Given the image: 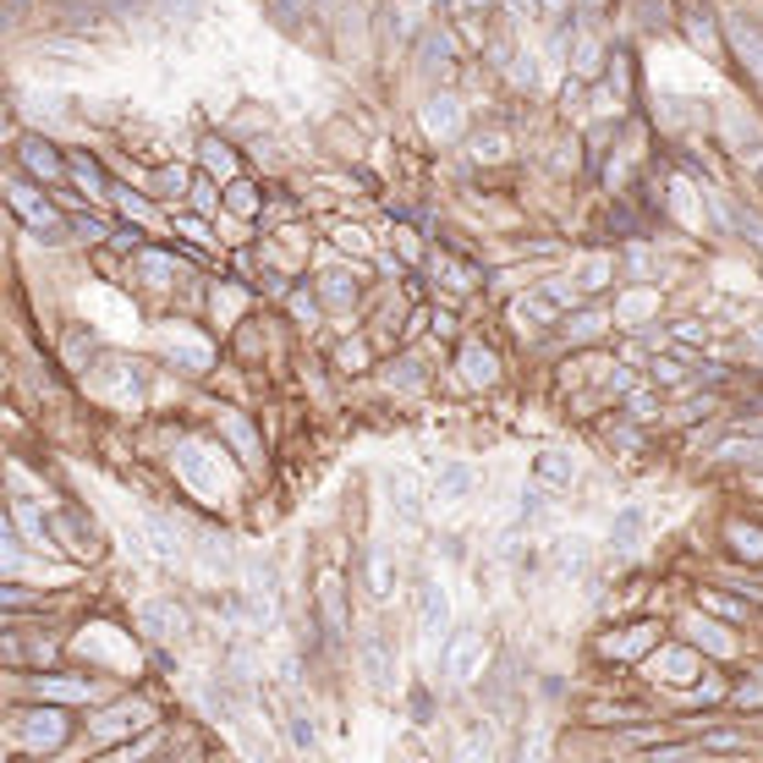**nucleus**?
<instances>
[{
  "label": "nucleus",
  "instance_id": "1",
  "mask_svg": "<svg viewBox=\"0 0 763 763\" xmlns=\"http://www.w3.org/2000/svg\"><path fill=\"white\" fill-rule=\"evenodd\" d=\"M220 456H225V451H215V445H204V440L182 445V456H177L182 483H187L204 505H220V494H231V483H236V473H225Z\"/></svg>",
  "mask_w": 763,
  "mask_h": 763
},
{
  "label": "nucleus",
  "instance_id": "2",
  "mask_svg": "<svg viewBox=\"0 0 763 763\" xmlns=\"http://www.w3.org/2000/svg\"><path fill=\"white\" fill-rule=\"evenodd\" d=\"M7 736H12L23 752H61L66 736H72V720H66V709H55V703L39 698V709H17V714H12Z\"/></svg>",
  "mask_w": 763,
  "mask_h": 763
},
{
  "label": "nucleus",
  "instance_id": "3",
  "mask_svg": "<svg viewBox=\"0 0 763 763\" xmlns=\"http://www.w3.org/2000/svg\"><path fill=\"white\" fill-rule=\"evenodd\" d=\"M358 664H363V675H368V687L374 693H390L396 687V664H401V648H396V637H390V626H368V632H358Z\"/></svg>",
  "mask_w": 763,
  "mask_h": 763
},
{
  "label": "nucleus",
  "instance_id": "4",
  "mask_svg": "<svg viewBox=\"0 0 763 763\" xmlns=\"http://www.w3.org/2000/svg\"><path fill=\"white\" fill-rule=\"evenodd\" d=\"M417 127H423V138H429V143H451V138H462L467 111H462V100L451 89H429V100L417 105Z\"/></svg>",
  "mask_w": 763,
  "mask_h": 763
},
{
  "label": "nucleus",
  "instance_id": "5",
  "mask_svg": "<svg viewBox=\"0 0 763 763\" xmlns=\"http://www.w3.org/2000/svg\"><path fill=\"white\" fill-rule=\"evenodd\" d=\"M483 626H456L451 637H445V648H440V664H445V675H456V682L467 687V682H478L483 675Z\"/></svg>",
  "mask_w": 763,
  "mask_h": 763
},
{
  "label": "nucleus",
  "instance_id": "6",
  "mask_svg": "<svg viewBox=\"0 0 763 763\" xmlns=\"http://www.w3.org/2000/svg\"><path fill=\"white\" fill-rule=\"evenodd\" d=\"M417 637L429 648H445V637H451V593L435 577L417 582Z\"/></svg>",
  "mask_w": 763,
  "mask_h": 763
},
{
  "label": "nucleus",
  "instance_id": "7",
  "mask_svg": "<svg viewBox=\"0 0 763 763\" xmlns=\"http://www.w3.org/2000/svg\"><path fill=\"white\" fill-rule=\"evenodd\" d=\"M17 171H28V177L44 187V182H66V177H72V159H66L44 132H34V138L17 143Z\"/></svg>",
  "mask_w": 763,
  "mask_h": 763
},
{
  "label": "nucleus",
  "instance_id": "8",
  "mask_svg": "<svg viewBox=\"0 0 763 763\" xmlns=\"http://www.w3.org/2000/svg\"><path fill=\"white\" fill-rule=\"evenodd\" d=\"M648 670L659 675V682H670V687H693L698 675H709V664H703L698 643H670L664 654H654V659H648Z\"/></svg>",
  "mask_w": 763,
  "mask_h": 763
},
{
  "label": "nucleus",
  "instance_id": "9",
  "mask_svg": "<svg viewBox=\"0 0 763 763\" xmlns=\"http://www.w3.org/2000/svg\"><path fill=\"white\" fill-rule=\"evenodd\" d=\"M50 528H55V539H61L66 555H77V560H100V528L82 517L77 505H61Z\"/></svg>",
  "mask_w": 763,
  "mask_h": 763
},
{
  "label": "nucleus",
  "instance_id": "10",
  "mask_svg": "<svg viewBox=\"0 0 763 763\" xmlns=\"http://www.w3.org/2000/svg\"><path fill=\"white\" fill-rule=\"evenodd\" d=\"M132 621H138V632H143V637H154V643L182 637V632H187V610H182L177 599H143V605L132 610Z\"/></svg>",
  "mask_w": 763,
  "mask_h": 763
},
{
  "label": "nucleus",
  "instance_id": "11",
  "mask_svg": "<svg viewBox=\"0 0 763 763\" xmlns=\"http://www.w3.org/2000/svg\"><path fill=\"white\" fill-rule=\"evenodd\" d=\"M148 725H154V709L143 698H127V703L105 709L89 730H94V741H116V736H132V730H148Z\"/></svg>",
  "mask_w": 763,
  "mask_h": 763
},
{
  "label": "nucleus",
  "instance_id": "12",
  "mask_svg": "<svg viewBox=\"0 0 763 763\" xmlns=\"http://www.w3.org/2000/svg\"><path fill=\"white\" fill-rule=\"evenodd\" d=\"M313 605H319V616H324V626H329V637H335V643H341V637H352L347 593H341V577H335V571H324V577H319V587H313Z\"/></svg>",
  "mask_w": 763,
  "mask_h": 763
},
{
  "label": "nucleus",
  "instance_id": "13",
  "mask_svg": "<svg viewBox=\"0 0 763 763\" xmlns=\"http://www.w3.org/2000/svg\"><path fill=\"white\" fill-rule=\"evenodd\" d=\"M363 571H368V593H374L379 605L401 587V560H396L390 544H368V549H363Z\"/></svg>",
  "mask_w": 763,
  "mask_h": 763
},
{
  "label": "nucleus",
  "instance_id": "14",
  "mask_svg": "<svg viewBox=\"0 0 763 763\" xmlns=\"http://www.w3.org/2000/svg\"><path fill=\"white\" fill-rule=\"evenodd\" d=\"M478 489V467L473 462H440L435 467V500L440 505H462Z\"/></svg>",
  "mask_w": 763,
  "mask_h": 763
},
{
  "label": "nucleus",
  "instance_id": "15",
  "mask_svg": "<svg viewBox=\"0 0 763 763\" xmlns=\"http://www.w3.org/2000/svg\"><path fill=\"white\" fill-rule=\"evenodd\" d=\"M143 539H148V549H154V560H165V566H177V560H187V544H182V533H177V522H171V517H159V512H148V517H143Z\"/></svg>",
  "mask_w": 763,
  "mask_h": 763
},
{
  "label": "nucleus",
  "instance_id": "16",
  "mask_svg": "<svg viewBox=\"0 0 763 763\" xmlns=\"http://www.w3.org/2000/svg\"><path fill=\"white\" fill-rule=\"evenodd\" d=\"M34 698H50V703H94L100 687L89 682V675H44V682L28 687Z\"/></svg>",
  "mask_w": 763,
  "mask_h": 763
},
{
  "label": "nucleus",
  "instance_id": "17",
  "mask_svg": "<svg viewBox=\"0 0 763 763\" xmlns=\"http://www.w3.org/2000/svg\"><path fill=\"white\" fill-rule=\"evenodd\" d=\"M462 379H467L473 390L500 385V358H494L483 341H467V347H462Z\"/></svg>",
  "mask_w": 763,
  "mask_h": 763
},
{
  "label": "nucleus",
  "instance_id": "18",
  "mask_svg": "<svg viewBox=\"0 0 763 763\" xmlns=\"http://www.w3.org/2000/svg\"><path fill=\"white\" fill-rule=\"evenodd\" d=\"M198 165L209 177H220V182H231L236 171H242V159H236V148L225 143V138H215V132H204L198 138Z\"/></svg>",
  "mask_w": 763,
  "mask_h": 763
},
{
  "label": "nucleus",
  "instance_id": "19",
  "mask_svg": "<svg viewBox=\"0 0 763 763\" xmlns=\"http://www.w3.org/2000/svg\"><path fill=\"white\" fill-rule=\"evenodd\" d=\"M220 435L236 445V456L247 462V467H259V456H264V445H259V435H253V423L242 417V412H220Z\"/></svg>",
  "mask_w": 763,
  "mask_h": 763
},
{
  "label": "nucleus",
  "instance_id": "20",
  "mask_svg": "<svg viewBox=\"0 0 763 763\" xmlns=\"http://www.w3.org/2000/svg\"><path fill=\"white\" fill-rule=\"evenodd\" d=\"M193 193V177L182 171V165H159V171L148 177V198H165V204H187Z\"/></svg>",
  "mask_w": 763,
  "mask_h": 763
},
{
  "label": "nucleus",
  "instance_id": "21",
  "mask_svg": "<svg viewBox=\"0 0 763 763\" xmlns=\"http://www.w3.org/2000/svg\"><path fill=\"white\" fill-rule=\"evenodd\" d=\"M220 215H236V220L264 215V198H259V187H253L247 177H231V182H225V209H220Z\"/></svg>",
  "mask_w": 763,
  "mask_h": 763
},
{
  "label": "nucleus",
  "instance_id": "22",
  "mask_svg": "<svg viewBox=\"0 0 763 763\" xmlns=\"http://www.w3.org/2000/svg\"><path fill=\"white\" fill-rule=\"evenodd\" d=\"M616 270H621L616 253H587L582 270H577V281H582V292H605V286L616 281Z\"/></svg>",
  "mask_w": 763,
  "mask_h": 763
},
{
  "label": "nucleus",
  "instance_id": "23",
  "mask_svg": "<svg viewBox=\"0 0 763 763\" xmlns=\"http://www.w3.org/2000/svg\"><path fill=\"white\" fill-rule=\"evenodd\" d=\"M533 473H539V483H549V489H566V483L577 478V462H571L566 451H544V456L533 462Z\"/></svg>",
  "mask_w": 763,
  "mask_h": 763
},
{
  "label": "nucleus",
  "instance_id": "24",
  "mask_svg": "<svg viewBox=\"0 0 763 763\" xmlns=\"http://www.w3.org/2000/svg\"><path fill=\"white\" fill-rule=\"evenodd\" d=\"M94 347H100L94 329H89V324H72V329H66V368L82 374V368H89V358H94Z\"/></svg>",
  "mask_w": 763,
  "mask_h": 763
},
{
  "label": "nucleus",
  "instance_id": "25",
  "mask_svg": "<svg viewBox=\"0 0 763 763\" xmlns=\"http://www.w3.org/2000/svg\"><path fill=\"white\" fill-rule=\"evenodd\" d=\"M643 522H648V517H643V505H626V512L610 522V544H616V549H637V539H643Z\"/></svg>",
  "mask_w": 763,
  "mask_h": 763
},
{
  "label": "nucleus",
  "instance_id": "26",
  "mask_svg": "<svg viewBox=\"0 0 763 763\" xmlns=\"http://www.w3.org/2000/svg\"><path fill=\"white\" fill-rule=\"evenodd\" d=\"M358 281H363L358 270H329L319 292H324V297H329L335 308H347V302H358Z\"/></svg>",
  "mask_w": 763,
  "mask_h": 763
},
{
  "label": "nucleus",
  "instance_id": "27",
  "mask_svg": "<svg viewBox=\"0 0 763 763\" xmlns=\"http://www.w3.org/2000/svg\"><path fill=\"white\" fill-rule=\"evenodd\" d=\"M72 236H77V242H89V247H100V242L116 236V225H111V220H94V215H82V209H72Z\"/></svg>",
  "mask_w": 763,
  "mask_h": 763
},
{
  "label": "nucleus",
  "instance_id": "28",
  "mask_svg": "<svg viewBox=\"0 0 763 763\" xmlns=\"http://www.w3.org/2000/svg\"><path fill=\"white\" fill-rule=\"evenodd\" d=\"M390 494H396L390 505H396V512H401L406 522H417V517H423V505H417V483H412V473H396V478H390Z\"/></svg>",
  "mask_w": 763,
  "mask_h": 763
},
{
  "label": "nucleus",
  "instance_id": "29",
  "mask_svg": "<svg viewBox=\"0 0 763 763\" xmlns=\"http://www.w3.org/2000/svg\"><path fill=\"white\" fill-rule=\"evenodd\" d=\"M730 544H736V555H741V560H752V566H763V528H747V522H730Z\"/></svg>",
  "mask_w": 763,
  "mask_h": 763
},
{
  "label": "nucleus",
  "instance_id": "30",
  "mask_svg": "<svg viewBox=\"0 0 763 763\" xmlns=\"http://www.w3.org/2000/svg\"><path fill=\"white\" fill-rule=\"evenodd\" d=\"M286 725H292V747H297V752H319V725H313V714L297 709Z\"/></svg>",
  "mask_w": 763,
  "mask_h": 763
},
{
  "label": "nucleus",
  "instance_id": "31",
  "mask_svg": "<svg viewBox=\"0 0 763 763\" xmlns=\"http://www.w3.org/2000/svg\"><path fill=\"white\" fill-rule=\"evenodd\" d=\"M648 308H659V292H632V297H621L616 302V313L626 319V324H643V313Z\"/></svg>",
  "mask_w": 763,
  "mask_h": 763
},
{
  "label": "nucleus",
  "instance_id": "32",
  "mask_svg": "<svg viewBox=\"0 0 763 763\" xmlns=\"http://www.w3.org/2000/svg\"><path fill=\"white\" fill-rule=\"evenodd\" d=\"M500 17H512V23H544L539 0H500Z\"/></svg>",
  "mask_w": 763,
  "mask_h": 763
},
{
  "label": "nucleus",
  "instance_id": "33",
  "mask_svg": "<svg viewBox=\"0 0 763 763\" xmlns=\"http://www.w3.org/2000/svg\"><path fill=\"white\" fill-rule=\"evenodd\" d=\"M555 560H560V571H582V566H587V549H582V539H560Z\"/></svg>",
  "mask_w": 763,
  "mask_h": 763
},
{
  "label": "nucleus",
  "instance_id": "34",
  "mask_svg": "<svg viewBox=\"0 0 763 763\" xmlns=\"http://www.w3.org/2000/svg\"><path fill=\"white\" fill-rule=\"evenodd\" d=\"M292 308H297V319H308V329L319 324V302H313V297H302V292H297V297H292Z\"/></svg>",
  "mask_w": 763,
  "mask_h": 763
}]
</instances>
